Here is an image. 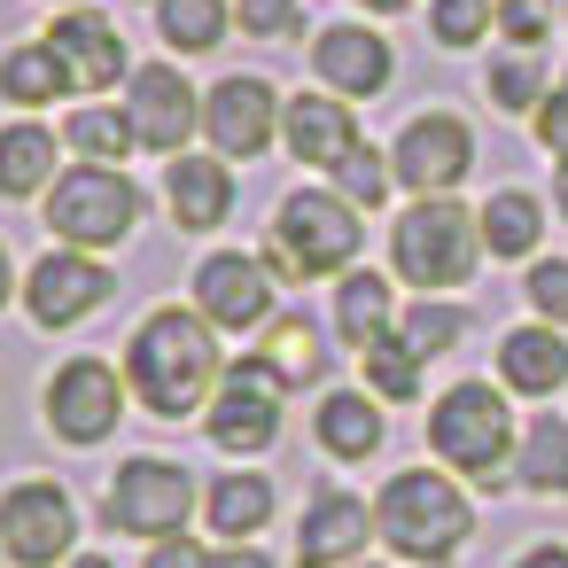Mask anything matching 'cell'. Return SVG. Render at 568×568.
Here are the masks:
<instances>
[{"label":"cell","instance_id":"1","mask_svg":"<svg viewBox=\"0 0 568 568\" xmlns=\"http://www.w3.org/2000/svg\"><path fill=\"white\" fill-rule=\"evenodd\" d=\"M226 382L219 358V327L187 304H164L141 320V335L125 343V389L156 413V420H187L195 405H211V389Z\"/></svg>","mask_w":568,"mask_h":568},{"label":"cell","instance_id":"2","mask_svg":"<svg viewBox=\"0 0 568 568\" xmlns=\"http://www.w3.org/2000/svg\"><path fill=\"white\" fill-rule=\"evenodd\" d=\"M374 537H382L389 552L420 560V568H444V560H459V545L475 537V506H467V490L444 483L436 467H405V475H389L382 498H374Z\"/></svg>","mask_w":568,"mask_h":568},{"label":"cell","instance_id":"3","mask_svg":"<svg viewBox=\"0 0 568 568\" xmlns=\"http://www.w3.org/2000/svg\"><path fill=\"white\" fill-rule=\"evenodd\" d=\"M351 257H358V211L343 203V195H327V187H296L281 211H273V234H265V265L281 273V281H343L351 273Z\"/></svg>","mask_w":568,"mask_h":568},{"label":"cell","instance_id":"4","mask_svg":"<svg viewBox=\"0 0 568 568\" xmlns=\"http://www.w3.org/2000/svg\"><path fill=\"white\" fill-rule=\"evenodd\" d=\"M428 452H436L452 475H467V483H498L506 459L521 452L506 397H498L490 382H452V389L428 405Z\"/></svg>","mask_w":568,"mask_h":568},{"label":"cell","instance_id":"5","mask_svg":"<svg viewBox=\"0 0 568 568\" xmlns=\"http://www.w3.org/2000/svg\"><path fill=\"white\" fill-rule=\"evenodd\" d=\"M475 257H483V219H467L452 195H420V203L397 219V234H389V265H397L420 296L459 288V281L475 273Z\"/></svg>","mask_w":568,"mask_h":568},{"label":"cell","instance_id":"6","mask_svg":"<svg viewBox=\"0 0 568 568\" xmlns=\"http://www.w3.org/2000/svg\"><path fill=\"white\" fill-rule=\"evenodd\" d=\"M40 219L63 250H110L133 234L141 219V187L118 172V164H71L55 172V187L40 195Z\"/></svg>","mask_w":568,"mask_h":568},{"label":"cell","instance_id":"7","mask_svg":"<svg viewBox=\"0 0 568 568\" xmlns=\"http://www.w3.org/2000/svg\"><path fill=\"white\" fill-rule=\"evenodd\" d=\"M203 506V483L180 467V459H125L110 475V498H102V521L110 537H180L187 514Z\"/></svg>","mask_w":568,"mask_h":568},{"label":"cell","instance_id":"8","mask_svg":"<svg viewBox=\"0 0 568 568\" xmlns=\"http://www.w3.org/2000/svg\"><path fill=\"white\" fill-rule=\"evenodd\" d=\"M281 374L250 351L242 366H226V382L211 389V405H203V428H211V444L219 452H273V436H281Z\"/></svg>","mask_w":568,"mask_h":568},{"label":"cell","instance_id":"9","mask_svg":"<svg viewBox=\"0 0 568 568\" xmlns=\"http://www.w3.org/2000/svg\"><path fill=\"white\" fill-rule=\"evenodd\" d=\"M71 537H79V506H71L63 483L24 475L9 498H0V545H9L17 568H55L71 552Z\"/></svg>","mask_w":568,"mask_h":568},{"label":"cell","instance_id":"10","mask_svg":"<svg viewBox=\"0 0 568 568\" xmlns=\"http://www.w3.org/2000/svg\"><path fill=\"white\" fill-rule=\"evenodd\" d=\"M125 118H133V141L172 164V156H187V141L203 133V94L180 79V63H141L133 87H125Z\"/></svg>","mask_w":568,"mask_h":568},{"label":"cell","instance_id":"11","mask_svg":"<svg viewBox=\"0 0 568 568\" xmlns=\"http://www.w3.org/2000/svg\"><path fill=\"white\" fill-rule=\"evenodd\" d=\"M48 428L63 436V444H102L110 428H118V413H125V374L110 366V358H71V366H55V382H48Z\"/></svg>","mask_w":568,"mask_h":568},{"label":"cell","instance_id":"12","mask_svg":"<svg viewBox=\"0 0 568 568\" xmlns=\"http://www.w3.org/2000/svg\"><path fill=\"white\" fill-rule=\"evenodd\" d=\"M467 164H475V133H467V118H452V110H420V118L397 133V149H389V172H397V187H413V195H452V187L467 180Z\"/></svg>","mask_w":568,"mask_h":568},{"label":"cell","instance_id":"13","mask_svg":"<svg viewBox=\"0 0 568 568\" xmlns=\"http://www.w3.org/2000/svg\"><path fill=\"white\" fill-rule=\"evenodd\" d=\"M281 94L265 87V79H219L211 94H203V133H211V156H226V164H250V156H265L273 141H281Z\"/></svg>","mask_w":568,"mask_h":568},{"label":"cell","instance_id":"14","mask_svg":"<svg viewBox=\"0 0 568 568\" xmlns=\"http://www.w3.org/2000/svg\"><path fill=\"white\" fill-rule=\"evenodd\" d=\"M118 273L94 257V250H48L32 273H24V304H32V327H79L94 304H110Z\"/></svg>","mask_w":568,"mask_h":568},{"label":"cell","instance_id":"15","mask_svg":"<svg viewBox=\"0 0 568 568\" xmlns=\"http://www.w3.org/2000/svg\"><path fill=\"white\" fill-rule=\"evenodd\" d=\"M195 312L226 335H250L273 320V265L265 257H242V250H219L195 265Z\"/></svg>","mask_w":568,"mask_h":568},{"label":"cell","instance_id":"16","mask_svg":"<svg viewBox=\"0 0 568 568\" xmlns=\"http://www.w3.org/2000/svg\"><path fill=\"white\" fill-rule=\"evenodd\" d=\"M48 48H55L71 94H102V87L125 79V32H118L102 9H63V17L48 24Z\"/></svg>","mask_w":568,"mask_h":568},{"label":"cell","instance_id":"17","mask_svg":"<svg viewBox=\"0 0 568 568\" xmlns=\"http://www.w3.org/2000/svg\"><path fill=\"white\" fill-rule=\"evenodd\" d=\"M312 71H320L327 94L366 102V94H382V87L397 79V55H389V40L366 32V24H327V32L312 40Z\"/></svg>","mask_w":568,"mask_h":568},{"label":"cell","instance_id":"18","mask_svg":"<svg viewBox=\"0 0 568 568\" xmlns=\"http://www.w3.org/2000/svg\"><path fill=\"white\" fill-rule=\"evenodd\" d=\"M374 537V506L351 490H320L296 521V568H351V552H366Z\"/></svg>","mask_w":568,"mask_h":568},{"label":"cell","instance_id":"19","mask_svg":"<svg viewBox=\"0 0 568 568\" xmlns=\"http://www.w3.org/2000/svg\"><path fill=\"white\" fill-rule=\"evenodd\" d=\"M281 141H288V156H296V164L335 172V164L358 149V118H351V102H343V94H296V102L281 110Z\"/></svg>","mask_w":568,"mask_h":568},{"label":"cell","instance_id":"20","mask_svg":"<svg viewBox=\"0 0 568 568\" xmlns=\"http://www.w3.org/2000/svg\"><path fill=\"white\" fill-rule=\"evenodd\" d=\"M164 203L180 234H211L234 211V164L226 156H172L164 164Z\"/></svg>","mask_w":568,"mask_h":568},{"label":"cell","instance_id":"21","mask_svg":"<svg viewBox=\"0 0 568 568\" xmlns=\"http://www.w3.org/2000/svg\"><path fill=\"white\" fill-rule=\"evenodd\" d=\"M312 428H320V452L327 459H374L382 452V405L366 397V389H327L320 397V413H312Z\"/></svg>","mask_w":568,"mask_h":568},{"label":"cell","instance_id":"22","mask_svg":"<svg viewBox=\"0 0 568 568\" xmlns=\"http://www.w3.org/2000/svg\"><path fill=\"white\" fill-rule=\"evenodd\" d=\"M498 374H506V389H521V397H552V389L568 382V343H560L552 327H514V335L498 343Z\"/></svg>","mask_w":568,"mask_h":568},{"label":"cell","instance_id":"23","mask_svg":"<svg viewBox=\"0 0 568 568\" xmlns=\"http://www.w3.org/2000/svg\"><path fill=\"white\" fill-rule=\"evenodd\" d=\"M203 514H211V529H219L226 545H250V537L273 521V483L250 475V467H234V475L203 483Z\"/></svg>","mask_w":568,"mask_h":568},{"label":"cell","instance_id":"24","mask_svg":"<svg viewBox=\"0 0 568 568\" xmlns=\"http://www.w3.org/2000/svg\"><path fill=\"white\" fill-rule=\"evenodd\" d=\"M55 187V133L48 125H9L0 133V195L9 203H32V195H48Z\"/></svg>","mask_w":568,"mask_h":568},{"label":"cell","instance_id":"25","mask_svg":"<svg viewBox=\"0 0 568 568\" xmlns=\"http://www.w3.org/2000/svg\"><path fill=\"white\" fill-rule=\"evenodd\" d=\"M389 304H397V296H389V281H382L374 265H366V273L351 265V273L335 281V335H343L351 351L382 343V335H389Z\"/></svg>","mask_w":568,"mask_h":568},{"label":"cell","instance_id":"26","mask_svg":"<svg viewBox=\"0 0 568 568\" xmlns=\"http://www.w3.org/2000/svg\"><path fill=\"white\" fill-rule=\"evenodd\" d=\"M257 358H265L288 389H304V382H320V374H327V343H320V327H312L304 312H273V320H265Z\"/></svg>","mask_w":568,"mask_h":568},{"label":"cell","instance_id":"27","mask_svg":"<svg viewBox=\"0 0 568 568\" xmlns=\"http://www.w3.org/2000/svg\"><path fill=\"white\" fill-rule=\"evenodd\" d=\"M234 32V0H156V40L172 55H211Z\"/></svg>","mask_w":568,"mask_h":568},{"label":"cell","instance_id":"28","mask_svg":"<svg viewBox=\"0 0 568 568\" xmlns=\"http://www.w3.org/2000/svg\"><path fill=\"white\" fill-rule=\"evenodd\" d=\"M514 483L537 490V498H568V420H529L521 428V452H514Z\"/></svg>","mask_w":568,"mask_h":568},{"label":"cell","instance_id":"29","mask_svg":"<svg viewBox=\"0 0 568 568\" xmlns=\"http://www.w3.org/2000/svg\"><path fill=\"white\" fill-rule=\"evenodd\" d=\"M0 94H9L17 110H48L55 94H71V79H63L55 48L40 40V48H9V55H0Z\"/></svg>","mask_w":568,"mask_h":568},{"label":"cell","instance_id":"30","mask_svg":"<svg viewBox=\"0 0 568 568\" xmlns=\"http://www.w3.org/2000/svg\"><path fill=\"white\" fill-rule=\"evenodd\" d=\"M537 226H545V211H537V195H521V187H498V195L483 203V250H490V257H529V250H537Z\"/></svg>","mask_w":568,"mask_h":568},{"label":"cell","instance_id":"31","mask_svg":"<svg viewBox=\"0 0 568 568\" xmlns=\"http://www.w3.org/2000/svg\"><path fill=\"white\" fill-rule=\"evenodd\" d=\"M63 141L79 149V164H118V172H125V156L141 149V141H133V118H118V110H102V102H87V110L63 125Z\"/></svg>","mask_w":568,"mask_h":568},{"label":"cell","instance_id":"32","mask_svg":"<svg viewBox=\"0 0 568 568\" xmlns=\"http://www.w3.org/2000/svg\"><path fill=\"white\" fill-rule=\"evenodd\" d=\"M358 358H366V389H374V397H389V405H413V397H420V358L405 351V335H382V343H366Z\"/></svg>","mask_w":568,"mask_h":568},{"label":"cell","instance_id":"33","mask_svg":"<svg viewBox=\"0 0 568 568\" xmlns=\"http://www.w3.org/2000/svg\"><path fill=\"white\" fill-rule=\"evenodd\" d=\"M389 187H397V172H389V156H382V149H366V141L335 164V195H343L351 211H382V195H389Z\"/></svg>","mask_w":568,"mask_h":568},{"label":"cell","instance_id":"34","mask_svg":"<svg viewBox=\"0 0 568 568\" xmlns=\"http://www.w3.org/2000/svg\"><path fill=\"white\" fill-rule=\"evenodd\" d=\"M498 24V9H490V0H428V32H436V48H475L483 32Z\"/></svg>","mask_w":568,"mask_h":568},{"label":"cell","instance_id":"35","mask_svg":"<svg viewBox=\"0 0 568 568\" xmlns=\"http://www.w3.org/2000/svg\"><path fill=\"white\" fill-rule=\"evenodd\" d=\"M545 94H552V87H545V63H537V55H498V63H490V102H498V110L521 118V110H537Z\"/></svg>","mask_w":568,"mask_h":568},{"label":"cell","instance_id":"36","mask_svg":"<svg viewBox=\"0 0 568 568\" xmlns=\"http://www.w3.org/2000/svg\"><path fill=\"white\" fill-rule=\"evenodd\" d=\"M397 335H405V351H413V358H436V351H452V343H459V312L420 296V304H405V327H397Z\"/></svg>","mask_w":568,"mask_h":568},{"label":"cell","instance_id":"37","mask_svg":"<svg viewBox=\"0 0 568 568\" xmlns=\"http://www.w3.org/2000/svg\"><path fill=\"white\" fill-rule=\"evenodd\" d=\"M234 24L250 40H281V32L304 24V0H234Z\"/></svg>","mask_w":568,"mask_h":568},{"label":"cell","instance_id":"38","mask_svg":"<svg viewBox=\"0 0 568 568\" xmlns=\"http://www.w3.org/2000/svg\"><path fill=\"white\" fill-rule=\"evenodd\" d=\"M529 304L545 312V327H560V320H568V257L529 265Z\"/></svg>","mask_w":568,"mask_h":568},{"label":"cell","instance_id":"39","mask_svg":"<svg viewBox=\"0 0 568 568\" xmlns=\"http://www.w3.org/2000/svg\"><path fill=\"white\" fill-rule=\"evenodd\" d=\"M498 32H506V40L529 55V48L545 40V9H537V0H506V9H498Z\"/></svg>","mask_w":568,"mask_h":568},{"label":"cell","instance_id":"40","mask_svg":"<svg viewBox=\"0 0 568 568\" xmlns=\"http://www.w3.org/2000/svg\"><path fill=\"white\" fill-rule=\"evenodd\" d=\"M537 141H545L552 156H568V87H552V94L537 102Z\"/></svg>","mask_w":568,"mask_h":568},{"label":"cell","instance_id":"41","mask_svg":"<svg viewBox=\"0 0 568 568\" xmlns=\"http://www.w3.org/2000/svg\"><path fill=\"white\" fill-rule=\"evenodd\" d=\"M211 560V545H195L187 529L180 537H156V552H149V568H203Z\"/></svg>","mask_w":568,"mask_h":568},{"label":"cell","instance_id":"42","mask_svg":"<svg viewBox=\"0 0 568 568\" xmlns=\"http://www.w3.org/2000/svg\"><path fill=\"white\" fill-rule=\"evenodd\" d=\"M203 568H273V560H265L257 545H219V552H211Z\"/></svg>","mask_w":568,"mask_h":568},{"label":"cell","instance_id":"43","mask_svg":"<svg viewBox=\"0 0 568 568\" xmlns=\"http://www.w3.org/2000/svg\"><path fill=\"white\" fill-rule=\"evenodd\" d=\"M514 568H568V545H529Z\"/></svg>","mask_w":568,"mask_h":568},{"label":"cell","instance_id":"44","mask_svg":"<svg viewBox=\"0 0 568 568\" xmlns=\"http://www.w3.org/2000/svg\"><path fill=\"white\" fill-rule=\"evenodd\" d=\"M63 568H118V560H110V552H71Z\"/></svg>","mask_w":568,"mask_h":568},{"label":"cell","instance_id":"45","mask_svg":"<svg viewBox=\"0 0 568 568\" xmlns=\"http://www.w3.org/2000/svg\"><path fill=\"white\" fill-rule=\"evenodd\" d=\"M552 203H560V219H568V156H560V172H552Z\"/></svg>","mask_w":568,"mask_h":568},{"label":"cell","instance_id":"46","mask_svg":"<svg viewBox=\"0 0 568 568\" xmlns=\"http://www.w3.org/2000/svg\"><path fill=\"white\" fill-rule=\"evenodd\" d=\"M9 288H17V265H9V250H0V304H9Z\"/></svg>","mask_w":568,"mask_h":568},{"label":"cell","instance_id":"47","mask_svg":"<svg viewBox=\"0 0 568 568\" xmlns=\"http://www.w3.org/2000/svg\"><path fill=\"white\" fill-rule=\"evenodd\" d=\"M366 9H382V17H397V9H413V0H366Z\"/></svg>","mask_w":568,"mask_h":568},{"label":"cell","instance_id":"48","mask_svg":"<svg viewBox=\"0 0 568 568\" xmlns=\"http://www.w3.org/2000/svg\"><path fill=\"white\" fill-rule=\"evenodd\" d=\"M0 568H9V545H0Z\"/></svg>","mask_w":568,"mask_h":568},{"label":"cell","instance_id":"49","mask_svg":"<svg viewBox=\"0 0 568 568\" xmlns=\"http://www.w3.org/2000/svg\"><path fill=\"white\" fill-rule=\"evenodd\" d=\"M351 568H374V560H351Z\"/></svg>","mask_w":568,"mask_h":568},{"label":"cell","instance_id":"50","mask_svg":"<svg viewBox=\"0 0 568 568\" xmlns=\"http://www.w3.org/2000/svg\"><path fill=\"white\" fill-rule=\"evenodd\" d=\"M71 9H79V0H71Z\"/></svg>","mask_w":568,"mask_h":568}]
</instances>
